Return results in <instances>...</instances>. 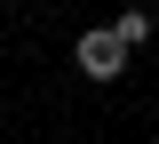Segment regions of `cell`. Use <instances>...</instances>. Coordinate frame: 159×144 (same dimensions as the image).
<instances>
[{
  "label": "cell",
  "instance_id": "1",
  "mask_svg": "<svg viewBox=\"0 0 159 144\" xmlns=\"http://www.w3.org/2000/svg\"><path fill=\"white\" fill-rule=\"evenodd\" d=\"M127 56H135V48L119 40L111 24H88V32H80V48H72V64H80V80H96V88H111L119 72H127Z\"/></svg>",
  "mask_w": 159,
  "mask_h": 144
},
{
  "label": "cell",
  "instance_id": "2",
  "mask_svg": "<svg viewBox=\"0 0 159 144\" xmlns=\"http://www.w3.org/2000/svg\"><path fill=\"white\" fill-rule=\"evenodd\" d=\"M111 32H119L127 48H143V40L159 32V16H151V8H119V16H111Z\"/></svg>",
  "mask_w": 159,
  "mask_h": 144
}]
</instances>
